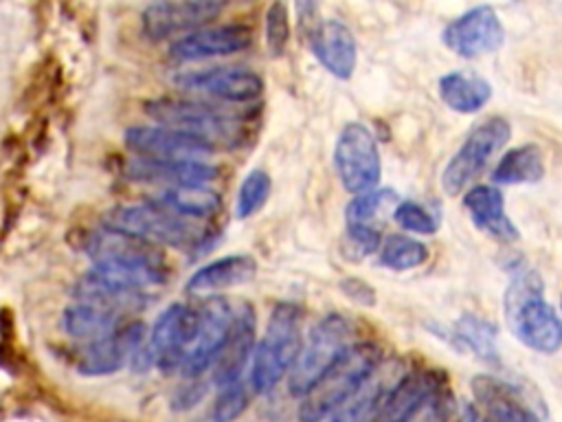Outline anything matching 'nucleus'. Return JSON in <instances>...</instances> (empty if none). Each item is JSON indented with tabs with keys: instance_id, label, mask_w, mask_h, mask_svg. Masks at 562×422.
<instances>
[{
	"instance_id": "4c0bfd02",
	"label": "nucleus",
	"mask_w": 562,
	"mask_h": 422,
	"mask_svg": "<svg viewBox=\"0 0 562 422\" xmlns=\"http://www.w3.org/2000/svg\"><path fill=\"white\" fill-rule=\"evenodd\" d=\"M393 218L402 229H406L411 233L430 235L437 231V218L426 207H422L419 202H413V200L397 202L393 209Z\"/></svg>"
},
{
	"instance_id": "9d476101",
	"label": "nucleus",
	"mask_w": 562,
	"mask_h": 422,
	"mask_svg": "<svg viewBox=\"0 0 562 422\" xmlns=\"http://www.w3.org/2000/svg\"><path fill=\"white\" fill-rule=\"evenodd\" d=\"M198 327V308L187 303H171L156 319L147 345L140 354L165 374L182 369L187 352L193 343ZM140 354L136 358H140Z\"/></svg>"
},
{
	"instance_id": "e433bc0d",
	"label": "nucleus",
	"mask_w": 562,
	"mask_h": 422,
	"mask_svg": "<svg viewBox=\"0 0 562 422\" xmlns=\"http://www.w3.org/2000/svg\"><path fill=\"white\" fill-rule=\"evenodd\" d=\"M290 42V15L283 2H274L266 11V46L272 57L285 53Z\"/></svg>"
},
{
	"instance_id": "ddd939ff",
	"label": "nucleus",
	"mask_w": 562,
	"mask_h": 422,
	"mask_svg": "<svg viewBox=\"0 0 562 422\" xmlns=\"http://www.w3.org/2000/svg\"><path fill=\"white\" fill-rule=\"evenodd\" d=\"M441 40L459 57L474 59L501 48L505 29L498 13L490 4H479L448 22Z\"/></svg>"
},
{
	"instance_id": "f8f14e48",
	"label": "nucleus",
	"mask_w": 562,
	"mask_h": 422,
	"mask_svg": "<svg viewBox=\"0 0 562 422\" xmlns=\"http://www.w3.org/2000/svg\"><path fill=\"white\" fill-rule=\"evenodd\" d=\"M173 84L193 95L246 103L255 101L263 90V79L244 66H213L200 70H184L173 77Z\"/></svg>"
},
{
	"instance_id": "bb28decb",
	"label": "nucleus",
	"mask_w": 562,
	"mask_h": 422,
	"mask_svg": "<svg viewBox=\"0 0 562 422\" xmlns=\"http://www.w3.org/2000/svg\"><path fill=\"white\" fill-rule=\"evenodd\" d=\"M386 365H378L327 418V422H369L382 396L391 389L395 378L389 376Z\"/></svg>"
},
{
	"instance_id": "6ab92c4d",
	"label": "nucleus",
	"mask_w": 562,
	"mask_h": 422,
	"mask_svg": "<svg viewBox=\"0 0 562 422\" xmlns=\"http://www.w3.org/2000/svg\"><path fill=\"white\" fill-rule=\"evenodd\" d=\"M307 44L318 64L338 79H349L358 62V44L351 29L340 20H321L310 26Z\"/></svg>"
},
{
	"instance_id": "b1692460",
	"label": "nucleus",
	"mask_w": 562,
	"mask_h": 422,
	"mask_svg": "<svg viewBox=\"0 0 562 422\" xmlns=\"http://www.w3.org/2000/svg\"><path fill=\"white\" fill-rule=\"evenodd\" d=\"M463 207L472 222L498 242H516L520 237L516 224L505 213V198L494 185H474L463 196Z\"/></svg>"
},
{
	"instance_id": "9b49d317",
	"label": "nucleus",
	"mask_w": 562,
	"mask_h": 422,
	"mask_svg": "<svg viewBox=\"0 0 562 422\" xmlns=\"http://www.w3.org/2000/svg\"><path fill=\"white\" fill-rule=\"evenodd\" d=\"M235 321V308L224 297H209L198 306V327L180 374L198 378L213 367Z\"/></svg>"
},
{
	"instance_id": "0eeeda50",
	"label": "nucleus",
	"mask_w": 562,
	"mask_h": 422,
	"mask_svg": "<svg viewBox=\"0 0 562 422\" xmlns=\"http://www.w3.org/2000/svg\"><path fill=\"white\" fill-rule=\"evenodd\" d=\"M101 226L134 237L151 246H191L198 242V231L184 218L169 213L154 202H136L112 207L101 215Z\"/></svg>"
},
{
	"instance_id": "20e7f679",
	"label": "nucleus",
	"mask_w": 562,
	"mask_h": 422,
	"mask_svg": "<svg viewBox=\"0 0 562 422\" xmlns=\"http://www.w3.org/2000/svg\"><path fill=\"white\" fill-rule=\"evenodd\" d=\"M301 349V310L292 301L272 308L266 332L252 349L248 387L255 393H270L290 371Z\"/></svg>"
},
{
	"instance_id": "f3484780",
	"label": "nucleus",
	"mask_w": 562,
	"mask_h": 422,
	"mask_svg": "<svg viewBox=\"0 0 562 422\" xmlns=\"http://www.w3.org/2000/svg\"><path fill=\"white\" fill-rule=\"evenodd\" d=\"M250 42L252 33L244 24H213L178 37L169 46V57L173 62H200L211 57H224L248 48Z\"/></svg>"
},
{
	"instance_id": "72a5a7b5",
	"label": "nucleus",
	"mask_w": 562,
	"mask_h": 422,
	"mask_svg": "<svg viewBox=\"0 0 562 422\" xmlns=\"http://www.w3.org/2000/svg\"><path fill=\"white\" fill-rule=\"evenodd\" d=\"M272 189V180L263 169H252L244 176L239 189H237V198H235V218L246 220L250 215H255L268 200Z\"/></svg>"
},
{
	"instance_id": "1a4fd4ad",
	"label": "nucleus",
	"mask_w": 562,
	"mask_h": 422,
	"mask_svg": "<svg viewBox=\"0 0 562 422\" xmlns=\"http://www.w3.org/2000/svg\"><path fill=\"white\" fill-rule=\"evenodd\" d=\"M334 167L342 187L358 196L373 189L380 180L382 163L373 132L358 121L342 125L334 145Z\"/></svg>"
},
{
	"instance_id": "f257e3e1",
	"label": "nucleus",
	"mask_w": 562,
	"mask_h": 422,
	"mask_svg": "<svg viewBox=\"0 0 562 422\" xmlns=\"http://www.w3.org/2000/svg\"><path fill=\"white\" fill-rule=\"evenodd\" d=\"M505 321L514 336L533 352L555 354L562 347V319L544 299L536 270H516L503 299Z\"/></svg>"
},
{
	"instance_id": "a211bd4d",
	"label": "nucleus",
	"mask_w": 562,
	"mask_h": 422,
	"mask_svg": "<svg viewBox=\"0 0 562 422\" xmlns=\"http://www.w3.org/2000/svg\"><path fill=\"white\" fill-rule=\"evenodd\" d=\"M123 138L134 156L149 160H204L213 152L204 143L162 125H132Z\"/></svg>"
},
{
	"instance_id": "4468645a",
	"label": "nucleus",
	"mask_w": 562,
	"mask_h": 422,
	"mask_svg": "<svg viewBox=\"0 0 562 422\" xmlns=\"http://www.w3.org/2000/svg\"><path fill=\"white\" fill-rule=\"evenodd\" d=\"M224 11L222 2L195 0V2H154L140 13V29L149 40H165L180 33H191L206 26Z\"/></svg>"
},
{
	"instance_id": "c9c22d12",
	"label": "nucleus",
	"mask_w": 562,
	"mask_h": 422,
	"mask_svg": "<svg viewBox=\"0 0 562 422\" xmlns=\"http://www.w3.org/2000/svg\"><path fill=\"white\" fill-rule=\"evenodd\" d=\"M248 400H250V387H246L244 380L220 387V393H217V398L213 400V407H211L213 422H233V420H237L246 411Z\"/></svg>"
},
{
	"instance_id": "393cba45",
	"label": "nucleus",
	"mask_w": 562,
	"mask_h": 422,
	"mask_svg": "<svg viewBox=\"0 0 562 422\" xmlns=\"http://www.w3.org/2000/svg\"><path fill=\"white\" fill-rule=\"evenodd\" d=\"M83 251L92 257V262H147L162 264V255L156 246L127 237L123 233L110 231L105 226L88 233L83 242Z\"/></svg>"
},
{
	"instance_id": "cd10ccee",
	"label": "nucleus",
	"mask_w": 562,
	"mask_h": 422,
	"mask_svg": "<svg viewBox=\"0 0 562 422\" xmlns=\"http://www.w3.org/2000/svg\"><path fill=\"white\" fill-rule=\"evenodd\" d=\"M61 325H64L66 334L92 343V341L103 338V336L112 334L114 330H119V312L108 306L79 299L77 303H72L64 310Z\"/></svg>"
},
{
	"instance_id": "2eb2a0df",
	"label": "nucleus",
	"mask_w": 562,
	"mask_h": 422,
	"mask_svg": "<svg viewBox=\"0 0 562 422\" xmlns=\"http://www.w3.org/2000/svg\"><path fill=\"white\" fill-rule=\"evenodd\" d=\"M145 330L143 323L119 325L112 334L88 343L75 360V367L83 376H108L119 371L130 358H136L143 349Z\"/></svg>"
},
{
	"instance_id": "aec40b11",
	"label": "nucleus",
	"mask_w": 562,
	"mask_h": 422,
	"mask_svg": "<svg viewBox=\"0 0 562 422\" xmlns=\"http://www.w3.org/2000/svg\"><path fill=\"white\" fill-rule=\"evenodd\" d=\"M397 204V193L393 189H369L364 193L353 196L345 211L347 237L349 242L360 248V253L378 251L380 246V224L384 211H393Z\"/></svg>"
},
{
	"instance_id": "a878e982",
	"label": "nucleus",
	"mask_w": 562,
	"mask_h": 422,
	"mask_svg": "<svg viewBox=\"0 0 562 422\" xmlns=\"http://www.w3.org/2000/svg\"><path fill=\"white\" fill-rule=\"evenodd\" d=\"M257 262L250 255H226L200 266L187 281L189 292H217L246 284L255 277Z\"/></svg>"
},
{
	"instance_id": "c756f323",
	"label": "nucleus",
	"mask_w": 562,
	"mask_h": 422,
	"mask_svg": "<svg viewBox=\"0 0 562 422\" xmlns=\"http://www.w3.org/2000/svg\"><path fill=\"white\" fill-rule=\"evenodd\" d=\"M439 97L450 110L459 114H472L490 101L492 86L479 75L452 70L439 79Z\"/></svg>"
},
{
	"instance_id": "4be33fe9",
	"label": "nucleus",
	"mask_w": 562,
	"mask_h": 422,
	"mask_svg": "<svg viewBox=\"0 0 562 422\" xmlns=\"http://www.w3.org/2000/svg\"><path fill=\"white\" fill-rule=\"evenodd\" d=\"M255 349V312L248 303L235 308V321L231 334L213 363V382L217 387L241 380V374L252 358Z\"/></svg>"
},
{
	"instance_id": "7ed1b4c3",
	"label": "nucleus",
	"mask_w": 562,
	"mask_h": 422,
	"mask_svg": "<svg viewBox=\"0 0 562 422\" xmlns=\"http://www.w3.org/2000/svg\"><path fill=\"white\" fill-rule=\"evenodd\" d=\"M356 343V325L349 316L325 314L312 325L307 341L301 343L296 360L285 376L288 393L294 398L307 396Z\"/></svg>"
},
{
	"instance_id": "f03ea898",
	"label": "nucleus",
	"mask_w": 562,
	"mask_h": 422,
	"mask_svg": "<svg viewBox=\"0 0 562 422\" xmlns=\"http://www.w3.org/2000/svg\"><path fill=\"white\" fill-rule=\"evenodd\" d=\"M145 112L156 125L176 130L211 147H235L244 138V121L217 106L191 99H154L145 103Z\"/></svg>"
},
{
	"instance_id": "5701e85b",
	"label": "nucleus",
	"mask_w": 562,
	"mask_h": 422,
	"mask_svg": "<svg viewBox=\"0 0 562 422\" xmlns=\"http://www.w3.org/2000/svg\"><path fill=\"white\" fill-rule=\"evenodd\" d=\"M470 387L474 400L485 411V422H540L514 385L490 374H479Z\"/></svg>"
},
{
	"instance_id": "412c9836",
	"label": "nucleus",
	"mask_w": 562,
	"mask_h": 422,
	"mask_svg": "<svg viewBox=\"0 0 562 422\" xmlns=\"http://www.w3.org/2000/svg\"><path fill=\"white\" fill-rule=\"evenodd\" d=\"M130 180L171 187H198L209 185L217 176V167L206 160H149V158H130L125 165Z\"/></svg>"
},
{
	"instance_id": "dca6fc26",
	"label": "nucleus",
	"mask_w": 562,
	"mask_h": 422,
	"mask_svg": "<svg viewBox=\"0 0 562 422\" xmlns=\"http://www.w3.org/2000/svg\"><path fill=\"white\" fill-rule=\"evenodd\" d=\"M448 385V376L437 367H422L402 374L391 389L382 396L369 422H402L413 413L430 393Z\"/></svg>"
},
{
	"instance_id": "2f4dec72",
	"label": "nucleus",
	"mask_w": 562,
	"mask_h": 422,
	"mask_svg": "<svg viewBox=\"0 0 562 422\" xmlns=\"http://www.w3.org/2000/svg\"><path fill=\"white\" fill-rule=\"evenodd\" d=\"M496 336L498 330L492 321L479 316V314H461L459 321L452 327V338L470 349L472 354H476L479 358L494 363L498 360V345H496Z\"/></svg>"
},
{
	"instance_id": "473e14b6",
	"label": "nucleus",
	"mask_w": 562,
	"mask_h": 422,
	"mask_svg": "<svg viewBox=\"0 0 562 422\" xmlns=\"http://www.w3.org/2000/svg\"><path fill=\"white\" fill-rule=\"evenodd\" d=\"M426 259V244L404 233H391L378 246V262L389 270H411L422 266Z\"/></svg>"
},
{
	"instance_id": "58836bf2",
	"label": "nucleus",
	"mask_w": 562,
	"mask_h": 422,
	"mask_svg": "<svg viewBox=\"0 0 562 422\" xmlns=\"http://www.w3.org/2000/svg\"><path fill=\"white\" fill-rule=\"evenodd\" d=\"M340 288H342L353 301L373 303V290H371L362 279H345V281L340 284Z\"/></svg>"
},
{
	"instance_id": "f704fd0d",
	"label": "nucleus",
	"mask_w": 562,
	"mask_h": 422,
	"mask_svg": "<svg viewBox=\"0 0 562 422\" xmlns=\"http://www.w3.org/2000/svg\"><path fill=\"white\" fill-rule=\"evenodd\" d=\"M402 422H463V409L452 398L448 385L430 393Z\"/></svg>"
},
{
	"instance_id": "7c9ffc66",
	"label": "nucleus",
	"mask_w": 562,
	"mask_h": 422,
	"mask_svg": "<svg viewBox=\"0 0 562 422\" xmlns=\"http://www.w3.org/2000/svg\"><path fill=\"white\" fill-rule=\"evenodd\" d=\"M544 176V154L536 143L512 147L501 156L492 171V180L498 185H525L538 182Z\"/></svg>"
},
{
	"instance_id": "c85d7f7f",
	"label": "nucleus",
	"mask_w": 562,
	"mask_h": 422,
	"mask_svg": "<svg viewBox=\"0 0 562 422\" xmlns=\"http://www.w3.org/2000/svg\"><path fill=\"white\" fill-rule=\"evenodd\" d=\"M149 202L167 209L169 213L184 218V220H202L213 213H217L222 200L215 189L209 185H198V187H171V189H160L156 196L149 198Z\"/></svg>"
},
{
	"instance_id": "39448f33",
	"label": "nucleus",
	"mask_w": 562,
	"mask_h": 422,
	"mask_svg": "<svg viewBox=\"0 0 562 422\" xmlns=\"http://www.w3.org/2000/svg\"><path fill=\"white\" fill-rule=\"evenodd\" d=\"M162 264L147 262H94L77 284V297L119 312L123 303H138L149 288L165 284Z\"/></svg>"
},
{
	"instance_id": "6e6552de",
	"label": "nucleus",
	"mask_w": 562,
	"mask_h": 422,
	"mask_svg": "<svg viewBox=\"0 0 562 422\" xmlns=\"http://www.w3.org/2000/svg\"><path fill=\"white\" fill-rule=\"evenodd\" d=\"M509 136L512 125L503 116H490L476 123L452 154V158L446 163L441 171V189L448 196L461 193L472 180L481 176L490 158L507 145Z\"/></svg>"
},
{
	"instance_id": "423d86ee",
	"label": "nucleus",
	"mask_w": 562,
	"mask_h": 422,
	"mask_svg": "<svg viewBox=\"0 0 562 422\" xmlns=\"http://www.w3.org/2000/svg\"><path fill=\"white\" fill-rule=\"evenodd\" d=\"M380 349L373 343H356L321 380L301 398L299 420L323 422L331 411L380 365Z\"/></svg>"
}]
</instances>
